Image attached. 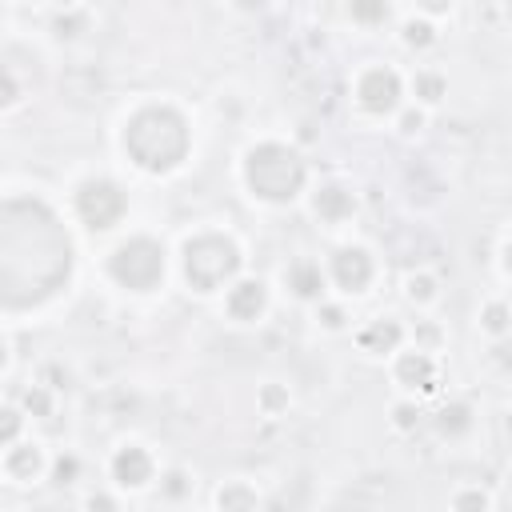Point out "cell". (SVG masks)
Instances as JSON below:
<instances>
[{
  "label": "cell",
  "instance_id": "4dcf8cb0",
  "mask_svg": "<svg viewBox=\"0 0 512 512\" xmlns=\"http://www.w3.org/2000/svg\"><path fill=\"white\" fill-rule=\"evenodd\" d=\"M24 420H28V412H24L20 404H4V428H0V444H4V448L20 440V432H24Z\"/></svg>",
  "mask_w": 512,
  "mask_h": 512
},
{
  "label": "cell",
  "instance_id": "e0dca14e",
  "mask_svg": "<svg viewBox=\"0 0 512 512\" xmlns=\"http://www.w3.org/2000/svg\"><path fill=\"white\" fill-rule=\"evenodd\" d=\"M408 88H412V104H420V108H436L444 96H448V76L440 72V68H416L412 72V80H408Z\"/></svg>",
  "mask_w": 512,
  "mask_h": 512
},
{
  "label": "cell",
  "instance_id": "5b68a950",
  "mask_svg": "<svg viewBox=\"0 0 512 512\" xmlns=\"http://www.w3.org/2000/svg\"><path fill=\"white\" fill-rule=\"evenodd\" d=\"M72 212L88 232H112L128 216V192L112 176H84L72 188Z\"/></svg>",
  "mask_w": 512,
  "mask_h": 512
},
{
  "label": "cell",
  "instance_id": "8fae6325",
  "mask_svg": "<svg viewBox=\"0 0 512 512\" xmlns=\"http://www.w3.org/2000/svg\"><path fill=\"white\" fill-rule=\"evenodd\" d=\"M48 468H52V456L44 452L40 440H16L0 456V472L8 484H36L48 476Z\"/></svg>",
  "mask_w": 512,
  "mask_h": 512
},
{
  "label": "cell",
  "instance_id": "2e32d148",
  "mask_svg": "<svg viewBox=\"0 0 512 512\" xmlns=\"http://www.w3.org/2000/svg\"><path fill=\"white\" fill-rule=\"evenodd\" d=\"M216 508L212 512H260V492H256V484L252 480H244V476H232V480H224L220 488H216Z\"/></svg>",
  "mask_w": 512,
  "mask_h": 512
},
{
  "label": "cell",
  "instance_id": "603a6c76",
  "mask_svg": "<svg viewBox=\"0 0 512 512\" xmlns=\"http://www.w3.org/2000/svg\"><path fill=\"white\" fill-rule=\"evenodd\" d=\"M256 408H260V416H268V420L284 416V412L292 408V392H288V384H280V380H264V384L256 388Z\"/></svg>",
  "mask_w": 512,
  "mask_h": 512
},
{
  "label": "cell",
  "instance_id": "f546056e",
  "mask_svg": "<svg viewBox=\"0 0 512 512\" xmlns=\"http://www.w3.org/2000/svg\"><path fill=\"white\" fill-rule=\"evenodd\" d=\"M408 336H412V348H424V352H440V344H444V332L432 320H416V328Z\"/></svg>",
  "mask_w": 512,
  "mask_h": 512
},
{
  "label": "cell",
  "instance_id": "7402d4cb",
  "mask_svg": "<svg viewBox=\"0 0 512 512\" xmlns=\"http://www.w3.org/2000/svg\"><path fill=\"white\" fill-rule=\"evenodd\" d=\"M16 404L28 412V420H48V416H56V388H48L44 380H32V384L20 392Z\"/></svg>",
  "mask_w": 512,
  "mask_h": 512
},
{
  "label": "cell",
  "instance_id": "9a60e30c",
  "mask_svg": "<svg viewBox=\"0 0 512 512\" xmlns=\"http://www.w3.org/2000/svg\"><path fill=\"white\" fill-rule=\"evenodd\" d=\"M432 428H436V436L448 440V444H460L464 436H472V428H476V408H472V400H448V404H440V412L432 416Z\"/></svg>",
  "mask_w": 512,
  "mask_h": 512
},
{
  "label": "cell",
  "instance_id": "6da1fadb",
  "mask_svg": "<svg viewBox=\"0 0 512 512\" xmlns=\"http://www.w3.org/2000/svg\"><path fill=\"white\" fill-rule=\"evenodd\" d=\"M120 148L132 160V168H140L148 176H168L188 160L192 128L176 104L152 100V104H140L128 112V120L120 128Z\"/></svg>",
  "mask_w": 512,
  "mask_h": 512
},
{
  "label": "cell",
  "instance_id": "f1b7e54d",
  "mask_svg": "<svg viewBox=\"0 0 512 512\" xmlns=\"http://www.w3.org/2000/svg\"><path fill=\"white\" fill-rule=\"evenodd\" d=\"M48 476H52V484H60V488L76 484V480H80V456H76V452H60V456H52Z\"/></svg>",
  "mask_w": 512,
  "mask_h": 512
},
{
  "label": "cell",
  "instance_id": "44dd1931",
  "mask_svg": "<svg viewBox=\"0 0 512 512\" xmlns=\"http://www.w3.org/2000/svg\"><path fill=\"white\" fill-rule=\"evenodd\" d=\"M404 300L416 304V308H432V304L440 300V280H436V272L412 268V272L404 276Z\"/></svg>",
  "mask_w": 512,
  "mask_h": 512
},
{
  "label": "cell",
  "instance_id": "4fadbf2b",
  "mask_svg": "<svg viewBox=\"0 0 512 512\" xmlns=\"http://www.w3.org/2000/svg\"><path fill=\"white\" fill-rule=\"evenodd\" d=\"M284 284H288V292H292L300 304H320V300H328V272H324V264L312 260V256L288 260V264H284Z\"/></svg>",
  "mask_w": 512,
  "mask_h": 512
},
{
  "label": "cell",
  "instance_id": "3957f363",
  "mask_svg": "<svg viewBox=\"0 0 512 512\" xmlns=\"http://www.w3.org/2000/svg\"><path fill=\"white\" fill-rule=\"evenodd\" d=\"M244 252L240 244L220 232V228H200L196 236H188L180 244V276L192 292L200 296H212V292H224L232 280H240L244 272Z\"/></svg>",
  "mask_w": 512,
  "mask_h": 512
},
{
  "label": "cell",
  "instance_id": "ffe728a7",
  "mask_svg": "<svg viewBox=\"0 0 512 512\" xmlns=\"http://www.w3.org/2000/svg\"><path fill=\"white\" fill-rule=\"evenodd\" d=\"M156 488H160V500H164V504H184V500H192V492H196V476H192L188 468L172 464V468H160Z\"/></svg>",
  "mask_w": 512,
  "mask_h": 512
},
{
  "label": "cell",
  "instance_id": "7a4b0ae2",
  "mask_svg": "<svg viewBox=\"0 0 512 512\" xmlns=\"http://www.w3.org/2000/svg\"><path fill=\"white\" fill-rule=\"evenodd\" d=\"M240 180L260 204H292L308 188V160L284 140H256L240 160Z\"/></svg>",
  "mask_w": 512,
  "mask_h": 512
},
{
  "label": "cell",
  "instance_id": "83f0119b",
  "mask_svg": "<svg viewBox=\"0 0 512 512\" xmlns=\"http://www.w3.org/2000/svg\"><path fill=\"white\" fill-rule=\"evenodd\" d=\"M316 320H320L324 332H344V328H348V308H344V300H320V304H316Z\"/></svg>",
  "mask_w": 512,
  "mask_h": 512
},
{
  "label": "cell",
  "instance_id": "5bb4252c",
  "mask_svg": "<svg viewBox=\"0 0 512 512\" xmlns=\"http://www.w3.org/2000/svg\"><path fill=\"white\" fill-rule=\"evenodd\" d=\"M408 340V328L396 316H376L364 328H356V348L364 356H396Z\"/></svg>",
  "mask_w": 512,
  "mask_h": 512
},
{
  "label": "cell",
  "instance_id": "30bf717a",
  "mask_svg": "<svg viewBox=\"0 0 512 512\" xmlns=\"http://www.w3.org/2000/svg\"><path fill=\"white\" fill-rule=\"evenodd\" d=\"M268 304H272V288H268L264 276H240V280H232L224 288V316L236 320V324L264 320Z\"/></svg>",
  "mask_w": 512,
  "mask_h": 512
},
{
  "label": "cell",
  "instance_id": "d6a6232c",
  "mask_svg": "<svg viewBox=\"0 0 512 512\" xmlns=\"http://www.w3.org/2000/svg\"><path fill=\"white\" fill-rule=\"evenodd\" d=\"M84 512H120V504H116V496H112V492L96 488V492H88V496H84Z\"/></svg>",
  "mask_w": 512,
  "mask_h": 512
},
{
  "label": "cell",
  "instance_id": "52a82bcc",
  "mask_svg": "<svg viewBox=\"0 0 512 512\" xmlns=\"http://www.w3.org/2000/svg\"><path fill=\"white\" fill-rule=\"evenodd\" d=\"M324 272H328V284L340 296H364L376 280V256L364 244H336Z\"/></svg>",
  "mask_w": 512,
  "mask_h": 512
},
{
  "label": "cell",
  "instance_id": "836d02e7",
  "mask_svg": "<svg viewBox=\"0 0 512 512\" xmlns=\"http://www.w3.org/2000/svg\"><path fill=\"white\" fill-rule=\"evenodd\" d=\"M16 104H20V84H16L12 64H4V100H0V108H4V112H12Z\"/></svg>",
  "mask_w": 512,
  "mask_h": 512
},
{
  "label": "cell",
  "instance_id": "d590c367",
  "mask_svg": "<svg viewBox=\"0 0 512 512\" xmlns=\"http://www.w3.org/2000/svg\"><path fill=\"white\" fill-rule=\"evenodd\" d=\"M500 424H504V436L512 440V408H504V416H500Z\"/></svg>",
  "mask_w": 512,
  "mask_h": 512
},
{
  "label": "cell",
  "instance_id": "4316f807",
  "mask_svg": "<svg viewBox=\"0 0 512 512\" xmlns=\"http://www.w3.org/2000/svg\"><path fill=\"white\" fill-rule=\"evenodd\" d=\"M424 124H428V108H420V104H404V108L396 112V132H400L404 140L420 136V132H424Z\"/></svg>",
  "mask_w": 512,
  "mask_h": 512
},
{
  "label": "cell",
  "instance_id": "277c9868",
  "mask_svg": "<svg viewBox=\"0 0 512 512\" xmlns=\"http://www.w3.org/2000/svg\"><path fill=\"white\" fill-rule=\"evenodd\" d=\"M164 272H168V252L156 236L148 232H136V236H124L108 256H104V276L124 288V292H136V296H148L164 284Z\"/></svg>",
  "mask_w": 512,
  "mask_h": 512
},
{
  "label": "cell",
  "instance_id": "d4e9b609",
  "mask_svg": "<svg viewBox=\"0 0 512 512\" xmlns=\"http://www.w3.org/2000/svg\"><path fill=\"white\" fill-rule=\"evenodd\" d=\"M448 508L452 512H492V496L480 484H460V488H452Z\"/></svg>",
  "mask_w": 512,
  "mask_h": 512
},
{
  "label": "cell",
  "instance_id": "7c38bea8",
  "mask_svg": "<svg viewBox=\"0 0 512 512\" xmlns=\"http://www.w3.org/2000/svg\"><path fill=\"white\" fill-rule=\"evenodd\" d=\"M308 208L320 224L328 228H340L356 216V192L344 184V180H320L312 192H308Z\"/></svg>",
  "mask_w": 512,
  "mask_h": 512
},
{
  "label": "cell",
  "instance_id": "8992f818",
  "mask_svg": "<svg viewBox=\"0 0 512 512\" xmlns=\"http://www.w3.org/2000/svg\"><path fill=\"white\" fill-rule=\"evenodd\" d=\"M352 100L372 120L396 116L404 108V76L392 64H364L352 80Z\"/></svg>",
  "mask_w": 512,
  "mask_h": 512
},
{
  "label": "cell",
  "instance_id": "ac0fdd59",
  "mask_svg": "<svg viewBox=\"0 0 512 512\" xmlns=\"http://www.w3.org/2000/svg\"><path fill=\"white\" fill-rule=\"evenodd\" d=\"M436 40H440V32H436V24H432L420 8L408 12V16L400 20V44H404V48H412V52H428Z\"/></svg>",
  "mask_w": 512,
  "mask_h": 512
},
{
  "label": "cell",
  "instance_id": "9c48e42d",
  "mask_svg": "<svg viewBox=\"0 0 512 512\" xmlns=\"http://www.w3.org/2000/svg\"><path fill=\"white\" fill-rule=\"evenodd\" d=\"M392 380H396V384L404 388V396H412V400L440 392V360H436V352L400 348V352L392 356Z\"/></svg>",
  "mask_w": 512,
  "mask_h": 512
},
{
  "label": "cell",
  "instance_id": "e575fe53",
  "mask_svg": "<svg viewBox=\"0 0 512 512\" xmlns=\"http://www.w3.org/2000/svg\"><path fill=\"white\" fill-rule=\"evenodd\" d=\"M500 268H504V276L512 280V236H508L504 248H500Z\"/></svg>",
  "mask_w": 512,
  "mask_h": 512
},
{
  "label": "cell",
  "instance_id": "8d00e7d4",
  "mask_svg": "<svg viewBox=\"0 0 512 512\" xmlns=\"http://www.w3.org/2000/svg\"><path fill=\"white\" fill-rule=\"evenodd\" d=\"M508 500H512V484H508Z\"/></svg>",
  "mask_w": 512,
  "mask_h": 512
},
{
  "label": "cell",
  "instance_id": "cb8c5ba5",
  "mask_svg": "<svg viewBox=\"0 0 512 512\" xmlns=\"http://www.w3.org/2000/svg\"><path fill=\"white\" fill-rule=\"evenodd\" d=\"M388 424H392L400 436H412V432L424 424V408H420V400H412V396L396 400L392 412H388Z\"/></svg>",
  "mask_w": 512,
  "mask_h": 512
},
{
  "label": "cell",
  "instance_id": "ba28073f",
  "mask_svg": "<svg viewBox=\"0 0 512 512\" xmlns=\"http://www.w3.org/2000/svg\"><path fill=\"white\" fill-rule=\"evenodd\" d=\"M108 476H112V484H116L120 492H144V488L160 476V468H156V456H152L148 444L124 440V444L112 448V456H108Z\"/></svg>",
  "mask_w": 512,
  "mask_h": 512
},
{
  "label": "cell",
  "instance_id": "1f68e13d",
  "mask_svg": "<svg viewBox=\"0 0 512 512\" xmlns=\"http://www.w3.org/2000/svg\"><path fill=\"white\" fill-rule=\"evenodd\" d=\"M348 16H352V20H360V24H372V20H388V16H392V8H388V4H352V8H348Z\"/></svg>",
  "mask_w": 512,
  "mask_h": 512
},
{
  "label": "cell",
  "instance_id": "484cf974",
  "mask_svg": "<svg viewBox=\"0 0 512 512\" xmlns=\"http://www.w3.org/2000/svg\"><path fill=\"white\" fill-rule=\"evenodd\" d=\"M92 12L88 8H68V12H56L52 16V32H56V40H76L88 24H72V20H88Z\"/></svg>",
  "mask_w": 512,
  "mask_h": 512
},
{
  "label": "cell",
  "instance_id": "d6986e66",
  "mask_svg": "<svg viewBox=\"0 0 512 512\" xmlns=\"http://www.w3.org/2000/svg\"><path fill=\"white\" fill-rule=\"evenodd\" d=\"M476 324H480V332H484L492 344H496V340H508V336H512V304H508V300H484Z\"/></svg>",
  "mask_w": 512,
  "mask_h": 512
}]
</instances>
